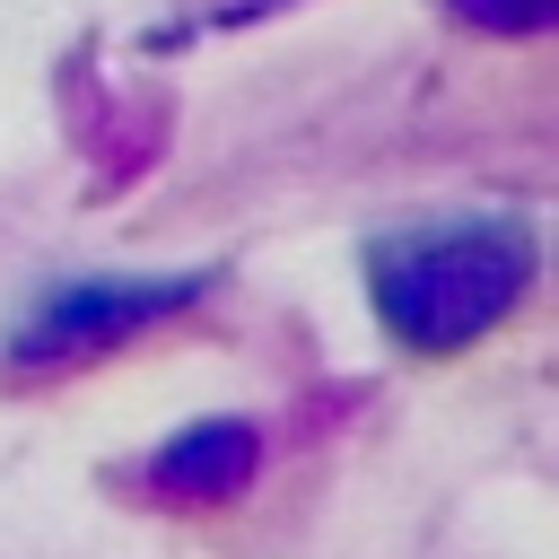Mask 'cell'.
I'll return each mask as SVG.
<instances>
[{"instance_id": "obj_4", "label": "cell", "mask_w": 559, "mask_h": 559, "mask_svg": "<svg viewBox=\"0 0 559 559\" xmlns=\"http://www.w3.org/2000/svg\"><path fill=\"white\" fill-rule=\"evenodd\" d=\"M472 26H542L550 17V0H454Z\"/></svg>"}, {"instance_id": "obj_1", "label": "cell", "mask_w": 559, "mask_h": 559, "mask_svg": "<svg viewBox=\"0 0 559 559\" xmlns=\"http://www.w3.org/2000/svg\"><path fill=\"white\" fill-rule=\"evenodd\" d=\"M533 280V236L524 218H428V227H402L367 253V288H376V314L402 349H463L480 341Z\"/></svg>"}, {"instance_id": "obj_3", "label": "cell", "mask_w": 559, "mask_h": 559, "mask_svg": "<svg viewBox=\"0 0 559 559\" xmlns=\"http://www.w3.org/2000/svg\"><path fill=\"white\" fill-rule=\"evenodd\" d=\"M245 472H253V437H245L236 419L192 428V437H175V445L157 454V480H166V489H183V498H201V489H236Z\"/></svg>"}, {"instance_id": "obj_2", "label": "cell", "mask_w": 559, "mask_h": 559, "mask_svg": "<svg viewBox=\"0 0 559 559\" xmlns=\"http://www.w3.org/2000/svg\"><path fill=\"white\" fill-rule=\"evenodd\" d=\"M192 288H201V280H70V288H52V297L26 314L17 349H26V358H87V349L122 341L131 323L175 314Z\"/></svg>"}]
</instances>
